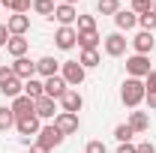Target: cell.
I'll return each mask as SVG.
<instances>
[{
	"label": "cell",
	"mask_w": 156,
	"mask_h": 153,
	"mask_svg": "<svg viewBox=\"0 0 156 153\" xmlns=\"http://www.w3.org/2000/svg\"><path fill=\"white\" fill-rule=\"evenodd\" d=\"M144 96H147V87H144L141 78H126V81H123V87H120V99H123L126 108H138V105L144 102Z\"/></svg>",
	"instance_id": "cell-1"
},
{
	"label": "cell",
	"mask_w": 156,
	"mask_h": 153,
	"mask_svg": "<svg viewBox=\"0 0 156 153\" xmlns=\"http://www.w3.org/2000/svg\"><path fill=\"white\" fill-rule=\"evenodd\" d=\"M60 75H63V81H66L69 87H78V84L84 81V75H87V69H84L78 60H63V63H60Z\"/></svg>",
	"instance_id": "cell-2"
},
{
	"label": "cell",
	"mask_w": 156,
	"mask_h": 153,
	"mask_svg": "<svg viewBox=\"0 0 156 153\" xmlns=\"http://www.w3.org/2000/svg\"><path fill=\"white\" fill-rule=\"evenodd\" d=\"M63 138H66V135H63V132L57 129V126L51 123V126H42V129H39V135H36V144H42L45 150H54L57 144H63Z\"/></svg>",
	"instance_id": "cell-3"
},
{
	"label": "cell",
	"mask_w": 156,
	"mask_h": 153,
	"mask_svg": "<svg viewBox=\"0 0 156 153\" xmlns=\"http://www.w3.org/2000/svg\"><path fill=\"white\" fill-rule=\"evenodd\" d=\"M126 72H129V78H147L150 75V57H144V54L126 57Z\"/></svg>",
	"instance_id": "cell-4"
},
{
	"label": "cell",
	"mask_w": 156,
	"mask_h": 153,
	"mask_svg": "<svg viewBox=\"0 0 156 153\" xmlns=\"http://www.w3.org/2000/svg\"><path fill=\"white\" fill-rule=\"evenodd\" d=\"M126 42H129V39L123 36L120 30H117V33H108V36L102 39L105 54H108V57H123V54H126Z\"/></svg>",
	"instance_id": "cell-5"
},
{
	"label": "cell",
	"mask_w": 156,
	"mask_h": 153,
	"mask_svg": "<svg viewBox=\"0 0 156 153\" xmlns=\"http://www.w3.org/2000/svg\"><path fill=\"white\" fill-rule=\"evenodd\" d=\"M54 45H57L60 51H72V48L78 45V30H75V27H57Z\"/></svg>",
	"instance_id": "cell-6"
},
{
	"label": "cell",
	"mask_w": 156,
	"mask_h": 153,
	"mask_svg": "<svg viewBox=\"0 0 156 153\" xmlns=\"http://www.w3.org/2000/svg\"><path fill=\"white\" fill-rule=\"evenodd\" d=\"M33 114H36L39 120H51V117H57L60 111L54 108V99H51V96H42V99L33 102Z\"/></svg>",
	"instance_id": "cell-7"
},
{
	"label": "cell",
	"mask_w": 156,
	"mask_h": 153,
	"mask_svg": "<svg viewBox=\"0 0 156 153\" xmlns=\"http://www.w3.org/2000/svg\"><path fill=\"white\" fill-rule=\"evenodd\" d=\"M12 72H15V78H21V81H27V78H36V63L30 57H15V63H12Z\"/></svg>",
	"instance_id": "cell-8"
},
{
	"label": "cell",
	"mask_w": 156,
	"mask_h": 153,
	"mask_svg": "<svg viewBox=\"0 0 156 153\" xmlns=\"http://www.w3.org/2000/svg\"><path fill=\"white\" fill-rule=\"evenodd\" d=\"M54 126H57L63 135H72V132H78V114H69V111H60L57 117H54Z\"/></svg>",
	"instance_id": "cell-9"
},
{
	"label": "cell",
	"mask_w": 156,
	"mask_h": 153,
	"mask_svg": "<svg viewBox=\"0 0 156 153\" xmlns=\"http://www.w3.org/2000/svg\"><path fill=\"white\" fill-rule=\"evenodd\" d=\"M60 105H63V111H69V114H78L81 108H84V99H81V93L78 90H66V93L60 96Z\"/></svg>",
	"instance_id": "cell-10"
},
{
	"label": "cell",
	"mask_w": 156,
	"mask_h": 153,
	"mask_svg": "<svg viewBox=\"0 0 156 153\" xmlns=\"http://www.w3.org/2000/svg\"><path fill=\"white\" fill-rule=\"evenodd\" d=\"M54 18L60 21V27H72L78 21V12L72 3H57V9H54Z\"/></svg>",
	"instance_id": "cell-11"
},
{
	"label": "cell",
	"mask_w": 156,
	"mask_h": 153,
	"mask_svg": "<svg viewBox=\"0 0 156 153\" xmlns=\"http://www.w3.org/2000/svg\"><path fill=\"white\" fill-rule=\"evenodd\" d=\"M42 84H45V96H51V99H60L69 90V84L63 81V75H51V78H45Z\"/></svg>",
	"instance_id": "cell-12"
},
{
	"label": "cell",
	"mask_w": 156,
	"mask_h": 153,
	"mask_svg": "<svg viewBox=\"0 0 156 153\" xmlns=\"http://www.w3.org/2000/svg\"><path fill=\"white\" fill-rule=\"evenodd\" d=\"M15 129H18L21 135H39L42 123H39L36 114H27V117H18V120H15Z\"/></svg>",
	"instance_id": "cell-13"
},
{
	"label": "cell",
	"mask_w": 156,
	"mask_h": 153,
	"mask_svg": "<svg viewBox=\"0 0 156 153\" xmlns=\"http://www.w3.org/2000/svg\"><path fill=\"white\" fill-rule=\"evenodd\" d=\"M153 33H147V30H141V33H135V39H132V48H135V54H150L153 51Z\"/></svg>",
	"instance_id": "cell-14"
},
{
	"label": "cell",
	"mask_w": 156,
	"mask_h": 153,
	"mask_svg": "<svg viewBox=\"0 0 156 153\" xmlns=\"http://www.w3.org/2000/svg\"><path fill=\"white\" fill-rule=\"evenodd\" d=\"M9 108H12L15 120H18V117H27V114H33V99L21 93V96H15V99H12V105H9Z\"/></svg>",
	"instance_id": "cell-15"
},
{
	"label": "cell",
	"mask_w": 156,
	"mask_h": 153,
	"mask_svg": "<svg viewBox=\"0 0 156 153\" xmlns=\"http://www.w3.org/2000/svg\"><path fill=\"white\" fill-rule=\"evenodd\" d=\"M6 27H9V33H12V36H24V33L30 30V18H27V15H18V12H15V15H9Z\"/></svg>",
	"instance_id": "cell-16"
},
{
	"label": "cell",
	"mask_w": 156,
	"mask_h": 153,
	"mask_svg": "<svg viewBox=\"0 0 156 153\" xmlns=\"http://www.w3.org/2000/svg\"><path fill=\"white\" fill-rule=\"evenodd\" d=\"M114 24H117V30H132L138 24V12H132V9H120L114 15Z\"/></svg>",
	"instance_id": "cell-17"
},
{
	"label": "cell",
	"mask_w": 156,
	"mask_h": 153,
	"mask_svg": "<svg viewBox=\"0 0 156 153\" xmlns=\"http://www.w3.org/2000/svg\"><path fill=\"white\" fill-rule=\"evenodd\" d=\"M57 69H60V60H54V57H39L36 60V75H42V78L57 75Z\"/></svg>",
	"instance_id": "cell-18"
},
{
	"label": "cell",
	"mask_w": 156,
	"mask_h": 153,
	"mask_svg": "<svg viewBox=\"0 0 156 153\" xmlns=\"http://www.w3.org/2000/svg\"><path fill=\"white\" fill-rule=\"evenodd\" d=\"M27 45H30V42H27L24 36H9V42H6V51H9L12 57H24V54H27Z\"/></svg>",
	"instance_id": "cell-19"
},
{
	"label": "cell",
	"mask_w": 156,
	"mask_h": 153,
	"mask_svg": "<svg viewBox=\"0 0 156 153\" xmlns=\"http://www.w3.org/2000/svg\"><path fill=\"white\" fill-rule=\"evenodd\" d=\"M24 96H30L33 102L42 99V96H45V84H42L39 78H27V81H24Z\"/></svg>",
	"instance_id": "cell-20"
},
{
	"label": "cell",
	"mask_w": 156,
	"mask_h": 153,
	"mask_svg": "<svg viewBox=\"0 0 156 153\" xmlns=\"http://www.w3.org/2000/svg\"><path fill=\"white\" fill-rule=\"evenodd\" d=\"M99 33L96 30H90V33H78V45H81V51H96V45H99Z\"/></svg>",
	"instance_id": "cell-21"
},
{
	"label": "cell",
	"mask_w": 156,
	"mask_h": 153,
	"mask_svg": "<svg viewBox=\"0 0 156 153\" xmlns=\"http://www.w3.org/2000/svg\"><path fill=\"white\" fill-rule=\"evenodd\" d=\"M0 93H6V96H12V99H15V96H21V93H24V81L12 75L9 81H6V84H3V87H0Z\"/></svg>",
	"instance_id": "cell-22"
},
{
	"label": "cell",
	"mask_w": 156,
	"mask_h": 153,
	"mask_svg": "<svg viewBox=\"0 0 156 153\" xmlns=\"http://www.w3.org/2000/svg\"><path fill=\"white\" fill-rule=\"evenodd\" d=\"M129 126H132L135 132H147V126H150V117L144 114V111H132V114H129Z\"/></svg>",
	"instance_id": "cell-23"
},
{
	"label": "cell",
	"mask_w": 156,
	"mask_h": 153,
	"mask_svg": "<svg viewBox=\"0 0 156 153\" xmlns=\"http://www.w3.org/2000/svg\"><path fill=\"white\" fill-rule=\"evenodd\" d=\"M54 9H57V3H54V0H33V12H36V15L54 18Z\"/></svg>",
	"instance_id": "cell-24"
},
{
	"label": "cell",
	"mask_w": 156,
	"mask_h": 153,
	"mask_svg": "<svg viewBox=\"0 0 156 153\" xmlns=\"http://www.w3.org/2000/svg\"><path fill=\"white\" fill-rule=\"evenodd\" d=\"M138 24H141V30H147V33H153V30H156V12H153V9H147V12H141V15H138Z\"/></svg>",
	"instance_id": "cell-25"
},
{
	"label": "cell",
	"mask_w": 156,
	"mask_h": 153,
	"mask_svg": "<svg viewBox=\"0 0 156 153\" xmlns=\"http://www.w3.org/2000/svg\"><path fill=\"white\" fill-rule=\"evenodd\" d=\"M132 135H135V129H132L129 123H120V126L114 129V138L120 141V144H129V141H132Z\"/></svg>",
	"instance_id": "cell-26"
},
{
	"label": "cell",
	"mask_w": 156,
	"mask_h": 153,
	"mask_svg": "<svg viewBox=\"0 0 156 153\" xmlns=\"http://www.w3.org/2000/svg\"><path fill=\"white\" fill-rule=\"evenodd\" d=\"M12 126H15L12 108H3V105H0V132H6V129H12Z\"/></svg>",
	"instance_id": "cell-27"
},
{
	"label": "cell",
	"mask_w": 156,
	"mask_h": 153,
	"mask_svg": "<svg viewBox=\"0 0 156 153\" xmlns=\"http://www.w3.org/2000/svg\"><path fill=\"white\" fill-rule=\"evenodd\" d=\"M96 9L102 15H117V12H120V0H99Z\"/></svg>",
	"instance_id": "cell-28"
},
{
	"label": "cell",
	"mask_w": 156,
	"mask_h": 153,
	"mask_svg": "<svg viewBox=\"0 0 156 153\" xmlns=\"http://www.w3.org/2000/svg\"><path fill=\"white\" fill-rule=\"evenodd\" d=\"M78 63H81L84 69H93V66H99V51H81Z\"/></svg>",
	"instance_id": "cell-29"
},
{
	"label": "cell",
	"mask_w": 156,
	"mask_h": 153,
	"mask_svg": "<svg viewBox=\"0 0 156 153\" xmlns=\"http://www.w3.org/2000/svg\"><path fill=\"white\" fill-rule=\"evenodd\" d=\"M96 30V18L93 15H78V33H90Z\"/></svg>",
	"instance_id": "cell-30"
},
{
	"label": "cell",
	"mask_w": 156,
	"mask_h": 153,
	"mask_svg": "<svg viewBox=\"0 0 156 153\" xmlns=\"http://www.w3.org/2000/svg\"><path fill=\"white\" fill-rule=\"evenodd\" d=\"M147 9H153V0H132V12H147Z\"/></svg>",
	"instance_id": "cell-31"
},
{
	"label": "cell",
	"mask_w": 156,
	"mask_h": 153,
	"mask_svg": "<svg viewBox=\"0 0 156 153\" xmlns=\"http://www.w3.org/2000/svg\"><path fill=\"white\" fill-rule=\"evenodd\" d=\"M30 6H33V0H15L12 12H18V15H24V12H30Z\"/></svg>",
	"instance_id": "cell-32"
},
{
	"label": "cell",
	"mask_w": 156,
	"mask_h": 153,
	"mask_svg": "<svg viewBox=\"0 0 156 153\" xmlns=\"http://www.w3.org/2000/svg\"><path fill=\"white\" fill-rule=\"evenodd\" d=\"M84 153H108V150H105V144H102V141H87Z\"/></svg>",
	"instance_id": "cell-33"
},
{
	"label": "cell",
	"mask_w": 156,
	"mask_h": 153,
	"mask_svg": "<svg viewBox=\"0 0 156 153\" xmlns=\"http://www.w3.org/2000/svg\"><path fill=\"white\" fill-rule=\"evenodd\" d=\"M144 87H147V93H156V69H150V75L144 78Z\"/></svg>",
	"instance_id": "cell-34"
},
{
	"label": "cell",
	"mask_w": 156,
	"mask_h": 153,
	"mask_svg": "<svg viewBox=\"0 0 156 153\" xmlns=\"http://www.w3.org/2000/svg\"><path fill=\"white\" fill-rule=\"evenodd\" d=\"M12 75H15V72H12V66H0V87H3Z\"/></svg>",
	"instance_id": "cell-35"
},
{
	"label": "cell",
	"mask_w": 156,
	"mask_h": 153,
	"mask_svg": "<svg viewBox=\"0 0 156 153\" xmlns=\"http://www.w3.org/2000/svg\"><path fill=\"white\" fill-rule=\"evenodd\" d=\"M135 153H156V147L150 141H141V144H135Z\"/></svg>",
	"instance_id": "cell-36"
},
{
	"label": "cell",
	"mask_w": 156,
	"mask_h": 153,
	"mask_svg": "<svg viewBox=\"0 0 156 153\" xmlns=\"http://www.w3.org/2000/svg\"><path fill=\"white\" fill-rule=\"evenodd\" d=\"M9 36H12V33H9V27H6V24H0V48H6Z\"/></svg>",
	"instance_id": "cell-37"
},
{
	"label": "cell",
	"mask_w": 156,
	"mask_h": 153,
	"mask_svg": "<svg viewBox=\"0 0 156 153\" xmlns=\"http://www.w3.org/2000/svg\"><path fill=\"white\" fill-rule=\"evenodd\" d=\"M117 153H135V144H132V141H129V144H120Z\"/></svg>",
	"instance_id": "cell-38"
},
{
	"label": "cell",
	"mask_w": 156,
	"mask_h": 153,
	"mask_svg": "<svg viewBox=\"0 0 156 153\" xmlns=\"http://www.w3.org/2000/svg\"><path fill=\"white\" fill-rule=\"evenodd\" d=\"M144 102L150 105V111H156V93H147V96H144Z\"/></svg>",
	"instance_id": "cell-39"
},
{
	"label": "cell",
	"mask_w": 156,
	"mask_h": 153,
	"mask_svg": "<svg viewBox=\"0 0 156 153\" xmlns=\"http://www.w3.org/2000/svg\"><path fill=\"white\" fill-rule=\"evenodd\" d=\"M30 153H51V150H45L42 144H33V147H30Z\"/></svg>",
	"instance_id": "cell-40"
},
{
	"label": "cell",
	"mask_w": 156,
	"mask_h": 153,
	"mask_svg": "<svg viewBox=\"0 0 156 153\" xmlns=\"http://www.w3.org/2000/svg\"><path fill=\"white\" fill-rule=\"evenodd\" d=\"M0 6H6V9H12V6H15V0H0Z\"/></svg>",
	"instance_id": "cell-41"
},
{
	"label": "cell",
	"mask_w": 156,
	"mask_h": 153,
	"mask_svg": "<svg viewBox=\"0 0 156 153\" xmlns=\"http://www.w3.org/2000/svg\"><path fill=\"white\" fill-rule=\"evenodd\" d=\"M57 3H72V6H75V3H78V0H57Z\"/></svg>",
	"instance_id": "cell-42"
}]
</instances>
